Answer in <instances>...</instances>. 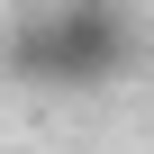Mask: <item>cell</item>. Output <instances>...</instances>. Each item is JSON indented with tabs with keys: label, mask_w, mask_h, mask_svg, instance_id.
Returning <instances> with one entry per match:
<instances>
[{
	"label": "cell",
	"mask_w": 154,
	"mask_h": 154,
	"mask_svg": "<svg viewBox=\"0 0 154 154\" xmlns=\"http://www.w3.org/2000/svg\"><path fill=\"white\" fill-rule=\"evenodd\" d=\"M145 63V9L136 0H27L0 27V72L45 100L118 91Z\"/></svg>",
	"instance_id": "obj_1"
}]
</instances>
